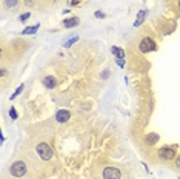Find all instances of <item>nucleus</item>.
Segmentation results:
<instances>
[{"label":"nucleus","instance_id":"16","mask_svg":"<svg viewBox=\"0 0 180 179\" xmlns=\"http://www.w3.org/2000/svg\"><path fill=\"white\" fill-rule=\"evenodd\" d=\"M94 16H95L97 19H105V17H106L103 11H95V12H94Z\"/></svg>","mask_w":180,"mask_h":179},{"label":"nucleus","instance_id":"12","mask_svg":"<svg viewBox=\"0 0 180 179\" xmlns=\"http://www.w3.org/2000/svg\"><path fill=\"white\" fill-rule=\"evenodd\" d=\"M39 26H40L39 23H37V25H33V26H28L26 30H23V31H22V34H23V36H26V34H36V33H37V30H39Z\"/></svg>","mask_w":180,"mask_h":179},{"label":"nucleus","instance_id":"18","mask_svg":"<svg viewBox=\"0 0 180 179\" xmlns=\"http://www.w3.org/2000/svg\"><path fill=\"white\" fill-rule=\"evenodd\" d=\"M29 17H31V14H29V12H25V14H22V16H20V20H22V22H26Z\"/></svg>","mask_w":180,"mask_h":179},{"label":"nucleus","instance_id":"4","mask_svg":"<svg viewBox=\"0 0 180 179\" xmlns=\"http://www.w3.org/2000/svg\"><path fill=\"white\" fill-rule=\"evenodd\" d=\"M36 151H37V154L43 159V161H49L51 158H52V148L46 144V142H40L37 147H36Z\"/></svg>","mask_w":180,"mask_h":179},{"label":"nucleus","instance_id":"8","mask_svg":"<svg viewBox=\"0 0 180 179\" xmlns=\"http://www.w3.org/2000/svg\"><path fill=\"white\" fill-rule=\"evenodd\" d=\"M43 85H45L48 90H52V88H55L57 87V80L52 77V76H46V77H43Z\"/></svg>","mask_w":180,"mask_h":179},{"label":"nucleus","instance_id":"6","mask_svg":"<svg viewBox=\"0 0 180 179\" xmlns=\"http://www.w3.org/2000/svg\"><path fill=\"white\" fill-rule=\"evenodd\" d=\"M69 119H71V113H69L68 110H60V111H57V114H55V121L60 122V124H65V122H68Z\"/></svg>","mask_w":180,"mask_h":179},{"label":"nucleus","instance_id":"20","mask_svg":"<svg viewBox=\"0 0 180 179\" xmlns=\"http://www.w3.org/2000/svg\"><path fill=\"white\" fill-rule=\"evenodd\" d=\"M82 3V0H69V5H72V6H79Z\"/></svg>","mask_w":180,"mask_h":179},{"label":"nucleus","instance_id":"9","mask_svg":"<svg viewBox=\"0 0 180 179\" xmlns=\"http://www.w3.org/2000/svg\"><path fill=\"white\" fill-rule=\"evenodd\" d=\"M79 17H69V19H65L63 20V26L65 28H74V26H77L79 25Z\"/></svg>","mask_w":180,"mask_h":179},{"label":"nucleus","instance_id":"3","mask_svg":"<svg viewBox=\"0 0 180 179\" xmlns=\"http://www.w3.org/2000/svg\"><path fill=\"white\" fill-rule=\"evenodd\" d=\"M156 49H157V44L151 37H143L138 44V51L142 54H146V53H151V51H156Z\"/></svg>","mask_w":180,"mask_h":179},{"label":"nucleus","instance_id":"21","mask_svg":"<svg viewBox=\"0 0 180 179\" xmlns=\"http://www.w3.org/2000/svg\"><path fill=\"white\" fill-rule=\"evenodd\" d=\"M176 167H177V168L180 170V156L177 158V159H176Z\"/></svg>","mask_w":180,"mask_h":179},{"label":"nucleus","instance_id":"7","mask_svg":"<svg viewBox=\"0 0 180 179\" xmlns=\"http://www.w3.org/2000/svg\"><path fill=\"white\" fill-rule=\"evenodd\" d=\"M159 139H160V136L157 133H148L146 136H145V144L146 145H156L157 142H159Z\"/></svg>","mask_w":180,"mask_h":179},{"label":"nucleus","instance_id":"13","mask_svg":"<svg viewBox=\"0 0 180 179\" xmlns=\"http://www.w3.org/2000/svg\"><path fill=\"white\" fill-rule=\"evenodd\" d=\"M3 3L6 5V8H15L19 5V0H3Z\"/></svg>","mask_w":180,"mask_h":179},{"label":"nucleus","instance_id":"22","mask_svg":"<svg viewBox=\"0 0 180 179\" xmlns=\"http://www.w3.org/2000/svg\"><path fill=\"white\" fill-rule=\"evenodd\" d=\"M0 76H2V77H5V76H6V70H5V68H2V71H0Z\"/></svg>","mask_w":180,"mask_h":179},{"label":"nucleus","instance_id":"14","mask_svg":"<svg viewBox=\"0 0 180 179\" xmlns=\"http://www.w3.org/2000/svg\"><path fill=\"white\" fill-rule=\"evenodd\" d=\"M23 90H25V85H23V84H22V85H20V87H19V88L15 90V93H14V94H12V96H11V100H14V99H15V97H17V96H19V94H20V93H22V91H23Z\"/></svg>","mask_w":180,"mask_h":179},{"label":"nucleus","instance_id":"19","mask_svg":"<svg viewBox=\"0 0 180 179\" xmlns=\"http://www.w3.org/2000/svg\"><path fill=\"white\" fill-rule=\"evenodd\" d=\"M116 62H117V65H119L120 68L125 67V59H116Z\"/></svg>","mask_w":180,"mask_h":179},{"label":"nucleus","instance_id":"10","mask_svg":"<svg viewBox=\"0 0 180 179\" xmlns=\"http://www.w3.org/2000/svg\"><path fill=\"white\" fill-rule=\"evenodd\" d=\"M145 17H146V11H145V9H142V11L137 14V19H135V22H134L135 28H137V26H140V25L145 22Z\"/></svg>","mask_w":180,"mask_h":179},{"label":"nucleus","instance_id":"11","mask_svg":"<svg viewBox=\"0 0 180 179\" xmlns=\"http://www.w3.org/2000/svg\"><path fill=\"white\" fill-rule=\"evenodd\" d=\"M111 51H112V54L116 56V59H125V51H123V48L112 46V48H111Z\"/></svg>","mask_w":180,"mask_h":179},{"label":"nucleus","instance_id":"2","mask_svg":"<svg viewBox=\"0 0 180 179\" xmlns=\"http://www.w3.org/2000/svg\"><path fill=\"white\" fill-rule=\"evenodd\" d=\"M9 173L14 176V178H23L26 175V164L23 161H15L11 168H9Z\"/></svg>","mask_w":180,"mask_h":179},{"label":"nucleus","instance_id":"5","mask_svg":"<svg viewBox=\"0 0 180 179\" xmlns=\"http://www.w3.org/2000/svg\"><path fill=\"white\" fill-rule=\"evenodd\" d=\"M103 179H120L122 178V172L116 167H105L102 172Z\"/></svg>","mask_w":180,"mask_h":179},{"label":"nucleus","instance_id":"1","mask_svg":"<svg viewBox=\"0 0 180 179\" xmlns=\"http://www.w3.org/2000/svg\"><path fill=\"white\" fill-rule=\"evenodd\" d=\"M176 154H177V151H176V147L165 145V147H162V148H159V150H157V156H159L162 161H165V162H169V161H173V159L176 158Z\"/></svg>","mask_w":180,"mask_h":179},{"label":"nucleus","instance_id":"17","mask_svg":"<svg viewBox=\"0 0 180 179\" xmlns=\"http://www.w3.org/2000/svg\"><path fill=\"white\" fill-rule=\"evenodd\" d=\"M77 40H79V37H77V36H76V37H74V39H71V40H69V42H66V44H65V48H69V46H71V45H72V44H76V42H77Z\"/></svg>","mask_w":180,"mask_h":179},{"label":"nucleus","instance_id":"15","mask_svg":"<svg viewBox=\"0 0 180 179\" xmlns=\"http://www.w3.org/2000/svg\"><path fill=\"white\" fill-rule=\"evenodd\" d=\"M9 116H11V119H17V111H15V108L14 107H11V110H9Z\"/></svg>","mask_w":180,"mask_h":179}]
</instances>
